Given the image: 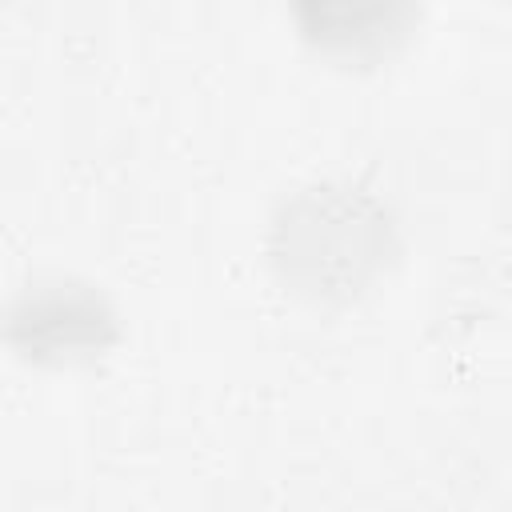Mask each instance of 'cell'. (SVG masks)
I'll return each mask as SVG.
<instances>
[{"mask_svg":"<svg viewBox=\"0 0 512 512\" xmlns=\"http://www.w3.org/2000/svg\"><path fill=\"white\" fill-rule=\"evenodd\" d=\"M396 248L384 204L352 184H312L280 204L268 252L284 284L312 300H344L380 276Z\"/></svg>","mask_w":512,"mask_h":512,"instance_id":"cell-1","label":"cell"},{"mask_svg":"<svg viewBox=\"0 0 512 512\" xmlns=\"http://www.w3.org/2000/svg\"><path fill=\"white\" fill-rule=\"evenodd\" d=\"M300 36L336 60H380L400 48L420 0H288Z\"/></svg>","mask_w":512,"mask_h":512,"instance_id":"cell-3","label":"cell"},{"mask_svg":"<svg viewBox=\"0 0 512 512\" xmlns=\"http://www.w3.org/2000/svg\"><path fill=\"white\" fill-rule=\"evenodd\" d=\"M116 336V316L88 284L56 280L28 288L12 308V340L32 356L64 360L104 348Z\"/></svg>","mask_w":512,"mask_h":512,"instance_id":"cell-2","label":"cell"}]
</instances>
